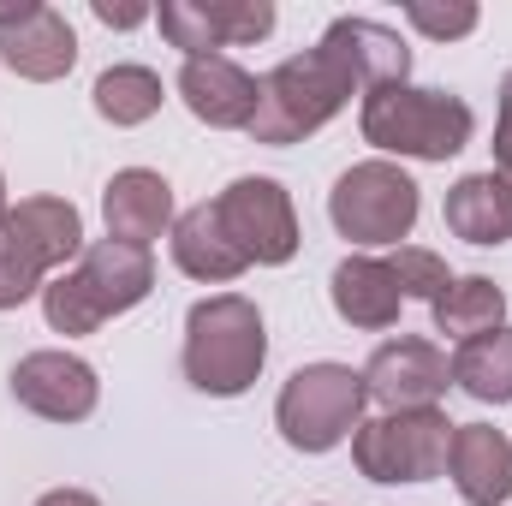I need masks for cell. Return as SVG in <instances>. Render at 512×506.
<instances>
[{"mask_svg": "<svg viewBox=\"0 0 512 506\" xmlns=\"http://www.w3.org/2000/svg\"><path fill=\"white\" fill-rule=\"evenodd\" d=\"M185 381L209 399H239L251 393L262 364H268V334H262V310L239 292L203 298L185 316Z\"/></svg>", "mask_w": 512, "mask_h": 506, "instance_id": "cell-1", "label": "cell"}, {"mask_svg": "<svg viewBox=\"0 0 512 506\" xmlns=\"http://www.w3.org/2000/svg\"><path fill=\"white\" fill-rule=\"evenodd\" d=\"M352 72L316 42L310 54H292L280 60L268 78H262V96H256V120L251 131L256 143H304L310 131H322L346 102H352Z\"/></svg>", "mask_w": 512, "mask_h": 506, "instance_id": "cell-2", "label": "cell"}, {"mask_svg": "<svg viewBox=\"0 0 512 506\" xmlns=\"http://www.w3.org/2000/svg\"><path fill=\"white\" fill-rule=\"evenodd\" d=\"M364 143H376L382 155H411V161H447L471 143L477 114L447 96V90H411V84H387L364 96Z\"/></svg>", "mask_w": 512, "mask_h": 506, "instance_id": "cell-3", "label": "cell"}, {"mask_svg": "<svg viewBox=\"0 0 512 506\" xmlns=\"http://www.w3.org/2000/svg\"><path fill=\"white\" fill-rule=\"evenodd\" d=\"M364 405H370L364 370H352V364H304L280 387L274 423H280L286 447H298V453H334L340 441L358 435Z\"/></svg>", "mask_w": 512, "mask_h": 506, "instance_id": "cell-4", "label": "cell"}, {"mask_svg": "<svg viewBox=\"0 0 512 506\" xmlns=\"http://www.w3.org/2000/svg\"><path fill=\"white\" fill-rule=\"evenodd\" d=\"M417 209H423V191L393 161H358L328 191V215H334L340 239H352V245H399V239H411Z\"/></svg>", "mask_w": 512, "mask_h": 506, "instance_id": "cell-5", "label": "cell"}, {"mask_svg": "<svg viewBox=\"0 0 512 506\" xmlns=\"http://www.w3.org/2000/svg\"><path fill=\"white\" fill-rule=\"evenodd\" d=\"M453 429L441 405L429 411H382L370 423H358L352 435V459L370 483H429L447 471V447H453Z\"/></svg>", "mask_w": 512, "mask_h": 506, "instance_id": "cell-6", "label": "cell"}, {"mask_svg": "<svg viewBox=\"0 0 512 506\" xmlns=\"http://www.w3.org/2000/svg\"><path fill=\"white\" fill-rule=\"evenodd\" d=\"M215 209H221L227 239L245 251V262L280 268V262L298 256V209H292V197H286L280 179H262V173L233 179V185L215 197Z\"/></svg>", "mask_w": 512, "mask_h": 506, "instance_id": "cell-7", "label": "cell"}, {"mask_svg": "<svg viewBox=\"0 0 512 506\" xmlns=\"http://www.w3.org/2000/svg\"><path fill=\"white\" fill-rule=\"evenodd\" d=\"M447 387H453L447 352L417 340V334H399V340L376 346L370 364H364V393L382 411H429V405H441Z\"/></svg>", "mask_w": 512, "mask_h": 506, "instance_id": "cell-8", "label": "cell"}, {"mask_svg": "<svg viewBox=\"0 0 512 506\" xmlns=\"http://www.w3.org/2000/svg\"><path fill=\"white\" fill-rule=\"evenodd\" d=\"M12 393H18L24 411H36L48 423H84L102 399V381L72 352H30L12 370Z\"/></svg>", "mask_w": 512, "mask_h": 506, "instance_id": "cell-9", "label": "cell"}, {"mask_svg": "<svg viewBox=\"0 0 512 506\" xmlns=\"http://www.w3.org/2000/svg\"><path fill=\"white\" fill-rule=\"evenodd\" d=\"M179 96L185 108L215 131H245L256 120V96H262V78H251L239 60L227 54H209V60H185L179 66Z\"/></svg>", "mask_w": 512, "mask_h": 506, "instance_id": "cell-10", "label": "cell"}, {"mask_svg": "<svg viewBox=\"0 0 512 506\" xmlns=\"http://www.w3.org/2000/svg\"><path fill=\"white\" fill-rule=\"evenodd\" d=\"M0 60L30 84H54L78 66V30L66 24V12L36 0L12 30H0Z\"/></svg>", "mask_w": 512, "mask_h": 506, "instance_id": "cell-11", "label": "cell"}, {"mask_svg": "<svg viewBox=\"0 0 512 506\" xmlns=\"http://www.w3.org/2000/svg\"><path fill=\"white\" fill-rule=\"evenodd\" d=\"M447 471L465 506H507L512 501V441L489 423H459L447 447Z\"/></svg>", "mask_w": 512, "mask_h": 506, "instance_id": "cell-12", "label": "cell"}, {"mask_svg": "<svg viewBox=\"0 0 512 506\" xmlns=\"http://www.w3.org/2000/svg\"><path fill=\"white\" fill-rule=\"evenodd\" d=\"M102 215H108V239L149 251V245L173 227V185H167L161 173H149V167H126V173L108 179Z\"/></svg>", "mask_w": 512, "mask_h": 506, "instance_id": "cell-13", "label": "cell"}, {"mask_svg": "<svg viewBox=\"0 0 512 506\" xmlns=\"http://www.w3.org/2000/svg\"><path fill=\"white\" fill-rule=\"evenodd\" d=\"M322 48L352 72L358 90L405 84V72H411V48H405L387 24H376V18H334L328 36H322Z\"/></svg>", "mask_w": 512, "mask_h": 506, "instance_id": "cell-14", "label": "cell"}, {"mask_svg": "<svg viewBox=\"0 0 512 506\" xmlns=\"http://www.w3.org/2000/svg\"><path fill=\"white\" fill-rule=\"evenodd\" d=\"M78 280L90 286L102 316H126V310H137L155 292V256L137 251V245H120V239H102V245H84Z\"/></svg>", "mask_w": 512, "mask_h": 506, "instance_id": "cell-15", "label": "cell"}, {"mask_svg": "<svg viewBox=\"0 0 512 506\" xmlns=\"http://www.w3.org/2000/svg\"><path fill=\"white\" fill-rule=\"evenodd\" d=\"M334 310H340V322H352V328H364V334H382L399 322V304H405V292H399V280H393V268L376 262V256H346L340 268H334Z\"/></svg>", "mask_w": 512, "mask_h": 506, "instance_id": "cell-16", "label": "cell"}, {"mask_svg": "<svg viewBox=\"0 0 512 506\" xmlns=\"http://www.w3.org/2000/svg\"><path fill=\"white\" fill-rule=\"evenodd\" d=\"M173 262H179L191 280H203V286H227V280H239V274L251 268L245 251L227 239L215 203H197V209H185V215L173 221Z\"/></svg>", "mask_w": 512, "mask_h": 506, "instance_id": "cell-17", "label": "cell"}, {"mask_svg": "<svg viewBox=\"0 0 512 506\" xmlns=\"http://www.w3.org/2000/svg\"><path fill=\"white\" fill-rule=\"evenodd\" d=\"M447 233L465 245H507L512 239V191L495 173H465L447 191Z\"/></svg>", "mask_w": 512, "mask_h": 506, "instance_id": "cell-18", "label": "cell"}, {"mask_svg": "<svg viewBox=\"0 0 512 506\" xmlns=\"http://www.w3.org/2000/svg\"><path fill=\"white\" fill-rule=\"evenodd\" d=\"M429 310H435V328H441L447 340H477V334H489V328H507V292H501L489 274L453 280Z\"/></svg>", "mask_w": 512, "mask_h": 506, "instance_id": "cell-19", "label": "cell"}, {"mask_svg": "<svg viewBox=\"0 0 512 506\" xmlns=\"http://www.w3.org/2000/svg\"><path fill=\"white\" fill-rule=\"evenodd\" d=\"M453 381L483 405H512V328H489L477 340H459Z\"/></svg>", "mask_w": 512, "mask_h": 506, "instance_id": "cell-20", "label": "cell"}, {"mask_svg": "<svg viewBox=\"0 0 512 506\" xmlns=\"http://www.w3.org/2000/svg\"><path fill=\"white\" fill-rule=\"evenodd\" d=\"M48 268L54 256L36 245V233L6 209L0 215V310H18L24 298H36L48 286Z\"/></svg>", "mask_w": 512, "mask_h": 506, "instance_id": "cell-21", "label": "cell"}, {"mask_svg": "<svg viewBox=\"0 0 512 506\" xmlns=\"http://www.w3.org/2000/svg\"><path fill=\"white\" fill-rule=\"evenodd\" d=\"M96 114L108 126H143L161 114V78L149 66H108L96 78Z\"/></svg>", "mask_w": 512, "mask_h": 506, "instance_id": "cell-22", "label": "cell"}, {"mask_svg": "<svg viewBox=\"0 0 512 506\" xmlns=\"http://www.w3.org/2000/svg\"><path fill=\"white\" fill-rule=\"evenodd\" d=\"M12 215L36 233V245L54 256V268H66L72 256H84V221H78V209L66 197H24Z\"/></svg>", "mask_w": 512, "mask_h": 506, "instance_id": "cell-23", "label": "cell"}, {"mask_svg": "<svg viewBox=\"0 0 512 506\" xmlns=\"http://www.w3.org/2000/svg\"><path fill=\"white\" fill-rule=\"evenodd\" d=\"M42 316H48L54 334H96V328L108 322L102 304L90 298V286L78 280V268H66V274H54V280L42 286Z\"/></svg>", "mask_w": 512, "mask_h": 506, "instance_id": "cell-24", "label": "cell"}, {"mask_svg": "<svg viewBox=\"0 0 512 506\" xmlns=\"http://www.w3.org/2000/svg\"><path fill=\"white\" fill-rule=\"evenodd\" d=\"M155 18H161V36H167L185 60H209V54H221V36H215L203 0H161Z\"/></svg>", "mask_w": 512, "mask_h": 506, "instance_id": "cell-25", "label": "cell"}, {"mask_svg": "<svg viewBox=\"0 0 512 506\" xmlns=\"http://www.w3.org/2000/svg\"><path fill=\"white\" fill-rule=\"evenodd\" d=\"M221 48H245V42H262L274 30V0H203Z\"/></svg>", "mask_w": 512, "mask_h": 506, "instance_id": "cell-26", "label": "cell"}, {"mask_svg": "<svg viewBox=\"0 0 512 506\" xmlns=\"http://www.w3.org/2000/svg\"><path fill=\"white\" fill-rule=\"evenodd\" d=\"M387 268H393V280H399L405 298H429V304H435V298L453 286V268H447L435 251H423V245H399Z\"/></svg>", "mask_w": 512, "mask_h": 506, "instance_id": "cell-27", "label": "cell"}, {"mask_svg": "<svg viewBox=\"0 0 512 506\" xmlns=\"http://www.w3.org/2000/svg\"><path fill=\"white\" fill-rule=\"evenodd\" d=\"M405 18L423 36H435V42H453V36H471L477 30V6H429V0H411Z\"/></svg>", "mask_w": 512, "mask_h": 506, "instance_id": "cell-28", "label": "cell"}, {"mask_svg": "<svg viewBox=\"0 0 512 506\" xmlns=\"http://www.w3.org/2000/svg\"><path fill=\"white\" fill-rule=\"evenodd\" d=\"M501 185L512 191V72L501 84V120H495V167H489Z\"/></svg>", "mask_w": 512, "mask_h": 506, "instance_id": "cell-29", "label": "cell"}, {"mask_svg": "<svg viewBox=\"0 0 512 506\" xmlns=\"http://www.w3.org/2000/svg\"><path fill=\"white\" fill-rule=\"evenodd\" d=\"M96 18H102L108 30H137V24L149 18V6H114V0H96Z\"/></svg>", "mask_w": 512, "mask_h": 506, "instance_id": "cell-30", "label": "cell"}, {"mask_svg": "<svg viewBox=\"0 0 512 506\" xmlns=\"http://www.w3.org/2000/svg\"><path fill=\"white\" fill-rule=\"evenodd\" d=\"M36 506H102L96 495H84V489H54V495H42Z\"/></svg>", "mask_w": 512, "mask_h": 506, "instance_id": "cell-31", "label": "cell"}, {"mask_svg": "<svg viewBox=\"0 0 512 506\" xmlns=\"http://www.w3.org/2000/svg\"><path fill=\"white\" fill-rule=\"evenodd\" d=\"M0 215H6V185H0Z\"/></svg>", "mask_w": 512, "mask_h": 506, "instance_id": "cell-32", "label": "cell"}]
</instances>
